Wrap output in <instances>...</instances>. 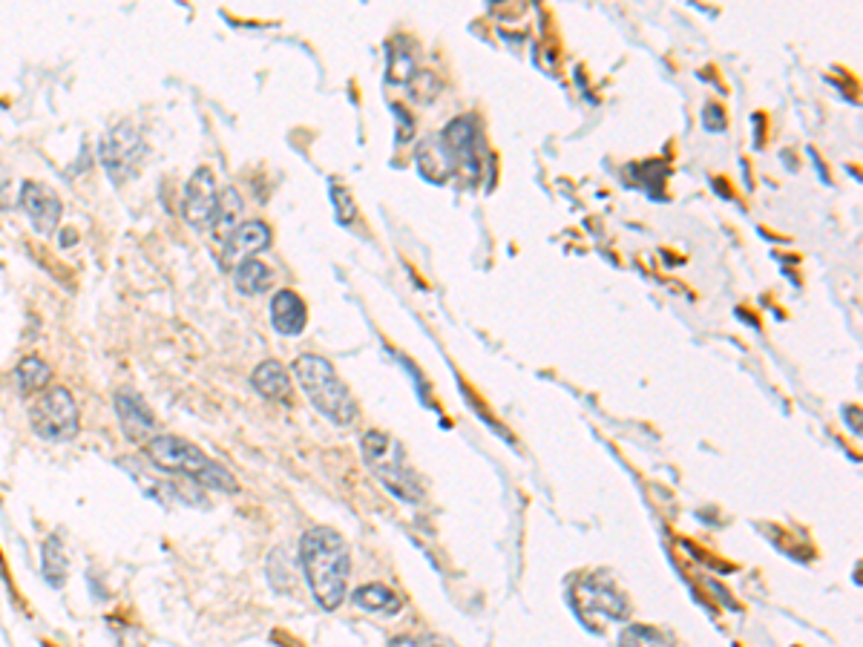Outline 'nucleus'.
I'll use <instances>...</instances> for the list:
<instances>
[{
  "mask_svg": "<svg viewBox=\"0 0 863 647\" xmlns=\"http://www.w3.org/2000/svg\"><path fill=\"white\" fill-rule=\"evenodd\" d=\"M216 202H219V190H216L214 173L207 170V167H199L190 176L185 196H182V216L187 219V225L199 227V231L202 227H210L216 216Z\"/></svg>",
  "mask_w": 863,
  "mask_h": 647,
  "instance_id": "9",
  "label": "nucleus"
},
{
  "mask_svg": "<svg viewBox=\"0 0 863 647\" xmlns=\"http://www.w3.org/2000/svg\"><path fill=\"white\" fill-rule=\"evenodd\" d=\"M352 601L360 607V610H369V614H394V610L401 607L398 596H394V592L389 590L386 585L357 587L352 596Z\"/></svg>",
  "mask_w": 863,
  "mask_h": 647,
  "instance_id": "18",
  "label": "nucleus"
},
{
  "mask_svg": "<svg viewBox=\"0 0 863 647\" xmlns=\"http://www.w3.org/2000/svg\"><path fill=\"white\" fill-rule=\"evenodd\" d=\"M7 190H9V173L7 167L0 165V205H7Z\"/></svg>",
  "mask_w": 863,
  "mask_h": 647,
  "instance_id": "25",
  "label": "nucleus"
},
{
  "mask_svg": "<svg viewBox=\"0 0 863 647\" xmlns=\"http://www.w3.org/2000/svg\"><path fill=\"white\" fill-rule=\"evenodd\" d=\"M43 576L52 587H61L67 576V556L58 536H49V541H43Z\"/></svg>",
  "mask_w": 863,
  "mask_h": 647,
  "instance_id": "21",
  "label": "nucleus"
},
{
  "mask_svg": "<svg viewBox=\"0 0 863 647\" xmlns=\"http://www.w3.org/2000/svg\"><path fill=\"white\" fill-rule=\"evenodd\" d=\"M360 452H363V461L372 469V476L377 478L383 487L392 492L394 498H401L403 503H421L423 489L414 469L409 467L406 452L392 434L386 432H366L363 441H360Z\"/></svg>",
  "mask_w": 863,
  "mask_h": 647,
  "instance_id": "4",
  "label": "nucleus"
},
{
  "mask_svg": "<svg viewBox=\"0 0 863 647\" xmlns=\"http://www.w3.org/2000/svg\"><path fill=\"white\" fill-rule=\"evenodd\" d=\"M271 323L283 337H297L303 334L305 323H308V311H305L303 296L297 291H276L271 300Z\"/></svg>",
  "mask_w": 863,
  "mask_h": 647,
  "instance_id": "13",
  "label": "nucleus"
},
{
  "mask_svg": "<svg viewBox=\"0 0 863 647\" xmlns=\"http://www.w3.org/2000/svg\"><path fill=\"white\" fill-rule=\"evenodd\" d=\"M392 110H394V116H398V141H401V145H406L409 127H412V121H409V112L403 110L401 104H394Z\"/></svg>",
  "mask_w": 863,
  "mask_h": 647,
  "instance_id": "24",
  "label": "nucleus"
},
{
  "mask_svg": "<svg viewBox=\"0 0 863 647\" xmlns=\"http://www.w3.org/2000/svg\"><path fill=\"white\" fill-rule=\"evenodd\" d=\"M300 561H303L305 581L323 610H337L345 601L352 558L343 536L328 527H314L300 541Z\"/></svg>",
  "mask_w": 863,
  "mask_h": 647,
  "instance_id": "1",
  "label": "nucleus"
},
{
  "mask_svg": "<svg viewBox=\"0 0 863 647\" xmlns=\"http://www.w3.org/2000/svg\"><path fill=\"white\" fill-rule=\"evenodd\" d=\"M14 380H18V389H21V394L43 392L49 383V365L43 363L41 357L29 354V357H23L21 363L14 365Z\"/></svg>",
  "mask_w": 863,
  "mask_h": 647,
  "instance_id": "19",
  "label": "nucleus"
},
{
  "mask_svg": "<svg viewBox=\"0 0 863 647\" xmlns=\"http://www.w3.org/2000/svg\"><path fill=\"white\" fill-rule=\"evenodd\" d=\"M576 614L587 621V627H596V621L605 619H625L628 616V605L616 592L614 585L601 579H587L576 587L573 596Z\"/></svg>",
  "mask_w": 863,
  "mask_h": 647,
  "instance_id": "7",
  "label": "nucleus"
},
{
  "mask_svg": "<svg viewBox=\"0 0 863 647\" xmlns=\"http://www.w3.org/2000/svg\"><path fill=\"white\" fill-rule=\"evenodd\" d=\"M271 245V227L265 222H242L236 225L234 234L225 239V251H222V265H239V262L251 259L254 254L265 251Z\"/></svg>",
  "mask_w": 863,
  "mask_h": 647,
  "instance_id": "12",
  "label": "nucleus"
},
{
  "mask_svg": "<svg viewBox=\"0 0 863 647\" xmlns=\"http://www.w3.org/2000/svg\"><path fill=\"white\" fill-rule=\"evenodd\" d=\"M29 423L35 434L49 443H69L81 429L76 398L63 386L47 389L29 409Z\"/></svg>",
  "mask_w": 863,
  "mask_h": 647,
  "instance_id": "5",
  "label": "nucleus"
},
{
  "mask_svg": "<svg viewBox=\"0 0 863 647\" xmlns=\"http://www.w3.org/2000/svg\"><path fill=\"white\" fill-rule=\"evenodd\" d=\"M112 406H116L118 427H121L127 441L133 443L150 441L153 432H156V418H153V412L147 409L145 400L136 398V394L130 392H118L116 398H112Z\"/></svg>",
  "mask_w": 863,
  "mask_h": 647,
  "instance_id": "11",
  "label": "nucleus"
},
{
  "mask_svg": "<svg viewBox=\"0 0 863 647\" xmlns=\"http://www.w3.org/2000/svg\"><path fill=\"white\" fill-rule=\"evenodd\" d=\"M18 202L38 234H52L61 222V199L56 196V190H49L38 182H23Z\"/></svg>",
  "mask_w": 863,
  "mask_h": 647,
  "instance_id": "10",
  "label": "nucleus"
},
{
  "mask_svg": "<svg viewBox=\"0 0 863 647\" xmlns=\"http://www.w3.org/2000/svg\"><path fill=\"white\" fill-rule=\"evenodd\" d=\"M242 216V196L236 194L234 187H225L219 190V202H216V216L210 222V234L216 242H225L236 231V222Z\"/></svg>",
  "mask_w": 863,
  "mask_h": 647,
  "instance_id": "17",
  "label": "nucleus"
},
{
  "mask_svg": "<svg viewBox=\"0 0 863 647\" xmlns=\"http://www.w3.org/2000/svg\"><path fill=\"white\" fill-rule=\"evenodd\" d=\"M147 454H150V461L159 469H165V472L185 476L190 478V481L202 483V487L236 492V478L231 476L228 469L210 461V458L190 441H182V438H173V434H153L150 441H147Z\"/></svg>",
  "mask_w": 863,
  "mask_h": 647,
  "instance_id": "3",
  "label": "nucleus"
},
{
  "mask_svg": "<svg viewBox=\"0 0 863 647\" xmlns=\"http://www.w3.org/2000/svg\"><path fill=\"white\" fill-rule=\"evenodd\" d=\"M414 156H418V170H421L423 179L435 182V185H443V182L452 179L455 161H452V156H449L441 138H426V141H421Z\"/></svg>",
  "mask_w": 863,
  "mask_h": 647,
  "instance_id": "14",
  "label": "nucleus"
},
{
  "mask_svg": "<svg viewBox=\"0 0 863 647\" xmlns=\"http://www.w3.org/2000/svg\"><path fill=\"white\" fill-rule=\"evenodd\" d=\"M251 383H254V389L263 394L265 400H283L285 403V400L291 398V378L280 360H263V363L254 369Z\"/></svg>",
  "mask_w": 863,
  "mask_h": 647,
  "instance_id": "15",
  "label": "nucleus"
},
{
  "mask_svg": "<svg viewBox=\"0 0 863 647\" xmlns=\"http://www.w3.org/2000/svg\"><path fill=\"white\" fill-rule=\"evenodd\" d=\"M619 647H677L665 630L650 625H628L619 636Z\"/></svg>",
  "mask_w": 863,
  "mask_h": 647,
  "instance_id": "20",
  "label": "nucleus"
},
{
  "mask_svg": "<svg viewBox=\"0 0 863 647\" xmlns=\"http://www.w3.org/2000/svg\"><path fill=\"white\" fill-rule=\"evenodd\" d=\"M291 372L297 378L300 389L311 400V406L317 409L323 418H328L337 427H352L357 421V400L352 398L334 365L317 354H300L291 365Z\"/></svg>",
  "mask_w": 863,
  "mask_h": 647,
  "instance_id": "2",
  "label": "nucleus"
},
{
  "mask_svg": "<svg viewBox=\"0 0 863 647\" xmlns=\"http://www.w3.org/2000/svg\"><path fill=\"white\" fill-rule=\"evenodd\" d=\"M389 647H447L435 636H394Z\"/></svg>",
  "mask_w": 863,
  "mask_h": 647,
  "instance_id": "23",
  "label": "nucleus"
},
{
  "mask_svg": "<svg viewBox=\"0 0 863 647\" xmlns=\"http://www.w3.org/2000/svg\"><path fill=\"white\" fill-rule=\"evenodd\" d=\"M145 138L138 136V130L133 125H118L112 127L107 136L101 138V145H98V156H101V165L110 176L112 185H125L130 182L133 176L141 167V159H145Z\"/></svg>",
  "mask_w": 863,
  "mask_h": 647,
  "instance_id": "6",
  "label": "nucleus"
},
{
  "mask_svg": "<svg viewBox=\"0 0 863 647\" xmlns=\"http://www.w3.org/2000/svg\"><path fill=\"white\" fill-rule=\"evenodd\" d=\"M441 141L449 150V156H452V161H455V170L463 167V170L470 173V179L481 176V130H478L475 118H455L441 133Z\"/></svg>",
  "mask_w": 863,
  "mask_h": 647,
  "instance_id": "8",
  "label": "nucleus"
},
{
  "mask_svg": "<svg viewBox=\"0 0 863 647\" xmlns=\"http://www.w3.org/2000/svg\"><path fill=\"white\" fill-rule=\"evenodd\" d=\"M332 199H334V205H337L340 225H352L354 216H357V207H354L352 196L345 194L343 187H332Z\"/></svg>",
  "mask_w": 863,
  "mask_h": 647,
  "instance_id": "22",
  "label": "nucleus"
},
{
  "mask_svg": "<svg viewBox=\"0 0 863 647\" xmlns=\"http://www.w3.org/2000/svg\"><path fill=\"white\" fill-rule=\"evenodd\" d=\"M274 280H276L274 271H271L263 259H256V256H251V259L239 262V265H236V268H234L236 291H239V294H245V296L265 294V291H268L271 285H274Z\"/></svg>",
  "mask_w": 863,
  "mask_h": 647,
  "instance_id": "16",
  "label": "nucleus"
}]
</instances>
